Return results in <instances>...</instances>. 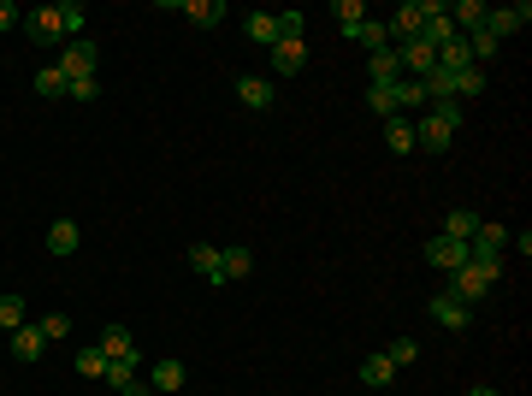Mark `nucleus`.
Listing matches in <instances>:
<instances>
[{"instance_id":"obj_29","label":"nucleus","mask_w":532,"mask_h":396,"mask_svg":"<svg viewBox=\"0 0 532 396\" xmlns=\"http://www.w3.org/2000/svg\"><path fill=\"white\" fill-rule=\"evenodd\" d=\"M59 30H66L71 36V42H78V36H83V0H59Z\"/></svg>"},{"instance_id":"obj_2","label":"nucleus","mask_w":532,"mask_h":396,"mask_svg":"<svg viewBox=\"0 0 532 396\" xmlns=\"http://www.w3.org/2000/svg\"><path fill=\"white\" fill-rule=\"evenodd\" d=\"M59 71H66V83H78V78H95V42H89V36H78V42H66V47H59Z\"/></svg>"},{"instance_id":"obj_42","label":"nucleus","mask_w":532,"mask_h":396,"mask_svg":"<svg viewBox=\"0 0 532 396\" xmlns=\"http://www.w3.org/2000/svg\"><path fill=\"white\" fill-rule=\"evenodd\" d=\"M119 396H160V391H148V385H143V379H136V385H124Z\"/></svg>"},{"instance_id":"obj_26","label":"nucleus","mask_w":532,"mask_h":396,"mask_svg":"<svg viewBox=\"0 0 532 396\" xmlns=\"http://www.w3.org/2000/svg\"><path fill=\"white\" fill-rule=\"evenodd\" d=\"M66 89H71V83H66V71H59V66H42V71H36V95H42V101H59Z\"/></svg>"},{"instance_id":"obj_19","label":"nucleus","mask_w":532,"mask_h":396,"mask_svg":"<svg viewBox=\"0 0 532 396\" xmlns=\"http://www.w3.org/2000/svg\"><path fill=\"white\" fill-rule=\"evenodd\" d=\"M390 379H397V367H390V355H385V349H378V355H367V361H361V385L390 391Z\"/></svg>"},{"instance_id":"obj_28","label":"nucleus","mask_w":532,"mask_h":396,"mask_svg":"<svg viewBox=\"0 0 532 396\" xmlns=\"http://www.w3.org/2000/svg\"><path fill=\"white\" fill-rule=\"evenodd\" d=\"M24 319H30L24 314V296H0V331H6V338L24 326Z\"/></svg>"},{"instance_id":"obj_21","label":"nucleus","mask_w":532,"mask_h":396,"mask_svg":"<svg viewBox=\"0 0 532 396\" xmlns=\"http://www.w3.org/2000/svg\"><path fill=\"white\" fill-rule=\"evenodd\" d=\"M243 36H249V42H261V47H272L278 42V18H272V12H249V18H243Z\"/></svg>"},{"instance_id":"obj_32","label":"nucleus","mask_w":532,"mask_h":396,"mask_svg":"<svg viewBox=\"0 0 532 396\" xmlns=\"http://www.w3.org/2000/svg\"><path fill=\"white\" fill-rule=\"evenodd\" d=\"M36 331H42V343L71 338V314H42V319H36Z\"/></svg>"},{"instance_id":"obj_12","label":"nucleus","mask_w":532,"mask_h":396,"mask_svg":"<svg viewBox=\"0 0 532 396\" xmlns=\"http://www.w3.org/2000/svg\"><path fill=\"white\" fill-rule=\"evenodd\" d=\"M485 0H455L450 6V24H455V36H473V30H485Z\"/></svg>"},{"instance_id":"obj_5","label":"nucleus","mask_w":532,"mask_h":396,"mask_svg":"<svg viewBox=\"0 0 532 396\" xmlns=\"http://www.w3.org/2000/svg\"><path fill=\"white\" fill-rule=\"evenodd\" d=\"M426 261H432L438 272H462V266H467V243H455V237H426Z\"/></svg>"},{"instance_id":"obj_6","label":"nucleus","mask_w":532,"mask_h":396,"mask_svg":"<svg viewBox=\"0 0 532 396\" xmlns=\"http://www.w3.org/2000/svg\"><path fill=\"white\" fill-rule=\"evenodd\" d=\"M527 18H532L527 0H521V6H491V12H485V36H497V42H503V36H515Z\"/></svg>"},{"instance_id":"obj_16","label":"nucleus","mask_w":532,"mask_h":396,"mask_svg":"<svg viewBox=\"0 0 532 396\" xmlns=\"http://www.w3.org/2000/svg\"><path fill=\"white\" fill-rule=\"evenodd\" d=\"M78 243H83L78 219H54L48 225V255H78Z\"/></svg>"},{"instance_id":"obj_1","label":"nucleus","mask_w":532,"mask_h":396,"mask_svg":"<svg viewBox=\"0 0 532 396\" xmlns=\"http://www.w3.org/2000/svg\"><path fill=\"white\" fill-rule=\"evenodd\" d=\"M397 59H402V78H414V83H426L438 71V47L420 42V36H414V42H397Z\"/></svg>"},{"instance_id":"obj_7","label":"nucleus","mask_w":532,"mask_h":396,"mask_svg":"<svg viewBox=\"0 0 532 396\" xmlns=\"http://www.w3.org/2000/svg\"><path fill=\"white\" fill-rule=\"evenodd\" d=\"M308 71V42H272V78H296Z\"/></svg>"},{"instance_id":"obj_4","label":"nucleus","mask_w":532,"mask_h":396,"mask_svg":"<svg viewBox=\"0 0 532 396\" xmlns=\"http://www.w3.org/2000/svg\"><path fill=\"white\" fill-rule=\"evenodd\" d=\"M450 142H455V130L443 125V119H432V113L414 119V148H426V154H443Z\"/></svg>"},{"instance_id":"obj_24","label":"nucleus","mask_w":532,"mask_h":396,"mask_svg":"<svg viewBox=\"0 0 532 396\" xmlns=\"http://www.w3.org/2000/svg\"><path fill=\"white\" fill-rule=\"evenodd\" d=\"M367 107L378 119H397V83H367Z\"/></svg>"},{"instance_id":"obj_34","label":"nucleus","mask_w":532,"mask_h":396,"mask_svg":"<svg viewBox=\"0 0 532 396\" xmlns=\"http://www.w3.org/2000/svg\"><path fill=\"white\" fill-rule=\"evenodd\" d=\"M272 18H278V42H302V30H308L302 12H272Z\"/></svg>"},{"instance_id":"obj_33","label":"nucleus","mask_w":532,"mask_h":396,"mask_svg":"<svg viewBox=\"0 0 532 396\" xmlns=\"http://www.w3.org/2000/svg\"><path fill=\"white\" fill-rule=\"evenodd\" d=\"M390 367H397V373H402V367H414V361H420V343H414V338H397V343H390Z\"/></svg>"},{"instance_id":"obj_17","label":"nucleus","mask_w":532,"mask_h":396,"mask_svg":"<svg viewBox=\"0 0 532 396\" xmlns=\"http://www.w3.org/2000/svg\"><path fill=\"white\" fill-rule=\"evenodd\" d=\"M189 266H196V278L225 284V272H219V249H213V243H189Z\"/></svg>"},{"instance_id":"obj_39","label":"nucleus","mask_w":532,"mask_h":396,"mask_svg":"<svg viewBox=\"0 0 532 396\" xmlns=\"http://www.w3.org/2000/svg\"><path fill=\"white\" fill-rule=\"evenodd\" d=\"M78 373L83 379H101V373H107V355H101V349H78Z\"/></svg>"},{"instance_id":"obj_18","label":"nucleus","mask_w":532,"mask_h":396,"mask_svg":"<svg viewBox=\"0 0 532 396\" xmlns=\"http://www.w3.org/2000/svg\"><path fill=\"white\" fill-rule=\"evenodd\" d=\"M42 331H36V319H24L18 331H12V355H18V361H42Z\"/></svg>"},{"instance_id":"obj_31","label":"nucleus","mask_w":532,"mask_h":396,"mask_svg":"<svg viewBox=\"0 0 532 396\" xmlns=\"http://www.w3.org/2000/svg\"><path fill=\"white\" fill-rule=\"evenodd\" d=\"M136 367H143V361H107V373H101V385H112V391L136 385Z\"/></svg>"},{"instance_id":"obj_30","label":"nucleus","mask_w":532,"mask_h":396,"mask_svg":"<svg viewBox=\"0 0 532 396\" xmlns=\"http://www.w3.org/2000/svg\"><path fill=\"white\" fill-rule=\"evenodd\" d=\"M467 66H473V59H467V42H462V36H455L450 47H438V71H467Z\"/></svg>"},{"instance_id":"obj_10","label":"nucleus","mask_w":532,"mask_h":396,"mask_svg":"<svg viewBox=\"0 0 532 396\" xmlns=\"http://www.w3.org/2000/svg\"><path fill=\"white\" fill-rule=\"evenodd\" d=\"M184 361H172V355H166V361H154V367H148V391H160V396H177V391H184Z\"/></svg>"},{"instance_id":"obj_40","label":"nucleus","mask_w":532,"mask_h":396,"mask_svg":"<svg viewBox=\"0 0 532 396\" xmlns=\"http://www.w3.org/2000/svg\"><path fill=\"white\" fill-rule=\"evenodd\" d=\"M66 95H71V101H95V95H101V83H95V78H78Z\"/></svg>"},{"instance_id":"obj_27","label":"nucleus","mask_w":532,"mask_h":396,"mask_svg":"<svg viewBox=\"0 0 532 396\" xmlns=\"http://www.w3.org/2000/svg\"><path fill=\"white\" fill-rule=\"evenodd\" d=\"M420 107H426V83L402 78V83H397V119H402V113H420Z\"/></svg>"},{"instance_id":"obj_41","label":"nucleus","mask_w":532,"mask_h":396,"mask_svg":"<svg viewBox=\"0 0 532 396\" xmlns=\"http://www.w3.org/2000/svg\"><path fill=\"white\" fill-rule=\"evenodd\" d=\"M18 18H24V12L12 6V0H0V30H12V24H18Z\"/></svg>"},{"instance_id":"obj_20","label":"nucleus","mask_w":532,"mask_h":396,"mask_svg":"<svg viewBox=\"0 0 532 396\" xmlns=\"http://www.w3.org/2000/svg\"><path fill=\"white\" fill-rule=\"evenodd\" d=\"M367 71H373V83H402V59H397V47H378V54L367 59Z\"/></svg>"},{"instance_id":"obj_38","label":"nucleus","mask_w":532,"mask_h":396,"mask_svg":"<svg viewBox=\"0 0 532 396\" xmlns=\"http://www.w3.org/2000/svg\"><path fill=\"white\" fill-rule=\"evenodd\" d=\"M337 24H344V30L355 36V30L367 24V6H361V0H337Z\"/></svg>"},{"instance_id":"obj_15","label":"nucleus","mask_w":532,"mask_h":396,"mask_svg":"<svg viewBox=\"0 0 532 396\" xmlns=\"http://www.w3.org/2000/svg\"><path fill=\"white\" fill-rule=\"evenodd\" d=\"M473 231H479V214H473V207H450V214H443V231H438V237L473 243Z\"/></svg>"},{"instance_id":"obj_35","label":"nucleus","mask_w":532,"mask_h":396,"mask_svg":"<svg viewBox=\"0 0 532 396\" xmlns=\"http://www.w3.org/2000/svg\"><path fill=\"white\" fill-rule=\"evenodd\" d=\"M473 249H509V231H503V225H485V219H479V231H473Z\"/></svg>"},{"instance_id":"obj_8","label":"nucleus","mask_w":532,"mask_h":396,"mask_svg":"<svg viewBox=\"0 0 532 396\" xmlns=\"http://www.w3.org/2000/svg\"><path fill=\"white\" fill-rule=\"evenodd\" d=\"M24 30H30L36 36V42H66V30H59V12L54 6H36V12H24Z\"/></svg>"},{"instance_id":"obj_22","label":"nucleus","mask_w":532,"mask_h":396,"mask_svg":"<svg viewBox=\"0 0 532 396\" xmlns=\"http://www.w3.org/2000/svg\"><path fill=\"white\" fill-rule=\"evenodd\" d=\"M385 148L390 154H414V119H385Z\"/></svg>"},{"instance_id":"obj_43","label":"nucleus","mask_w":532,"mask_h":396,"mask_svg":"<svg viewBox=\"0 0 532 396\" xmlns=\"http://www.w3.org/2000/svg\"><path fill=\"white\" fill-rule=\"evenodd\" d=\"M467 396H503V391H497V385H473Z\"/></svg>"},{"instance_id":"obj_25","label":"nucleus","mask_w":532,"mask_h":396,"mask_svg":"<svg viewBox=\"0 0 532 396\" xmlns=\"http://www.w3.org/2000/svg\"><path fill=\"white\" fill-rule=\"evenodd\" d=\"M479 95H485V71L479 66H467V71H455V101H479Z\"/></svg>"},{"instance_id":"obj_11","label":"nucleus","mask_w":532,"mask_h":396,"mask_svg":"<svg viewBox=\"0 0 532 396\" xmlns=\"http://www.w3.org/2000/svg\"><path fill=\"white\" fill-rule=\"evenodd\" d=\"M485 290H491V278H485L479 266H462V272H450V296H455V302H479Z\"/></svg>"},{"instance_id":"obj_14","label":"nucleus","mask_w":532,"mask_h":396,"mask_svg":"<svg viewBox=\"0 0 532 396\" xmlns=\"http://www.w3.org/2000/svg\"><path fill=\"white\" fill-rule=\"evenodd\" d=\"M272 78H237V101L243 107H255V113H266V107H272Z\"/></svg>"},{"instance_id":"obj_36","label":"nucleus","mask_w":532,"mask_h":396,"mask_svg":"<svg viewBox=\"0 0 532 396\" xmlns=\"http://www.w3.org/2000/svg\"><path fill=\"white\" fill-rule=\"evenodd\" d=\"M462 42H467V59H491V54H497V36H485V30H473V36H462Z\"/></svg>"},{"instance_id":"obj_9","label":"nucleus","mask_w":532,"mask_h":396,"mask_svg":"<svg viewBox=\"0 0 532 396\" xmlns=\"http://www.w3.org/2000/svg\"><path fill=\"white\" fill-rule=\"evenodd\" d=\"M101 355H107V361H143V349H136V338L124 326H107V331H101Z\"/></svg>"},{"instance_id":"obj_37","label":"nucleus","mask_w":532,"mask_h":396,"mask_svg":"<svg viewBox=\"0 0 532 396\" xmlns=\"http://www.w3.org/2000/svg\"><path fill=\"white\" fill-rule=\"evenodd\" d=\"M355 42H361V47H373V54H378V47H390V30H385V24H373V18H367L361 30H355Z\"/></svg>"},{"instance_id":"obj_13","label":"nucleus","mask_w":532,"mask_h":396,"mask_svg":"<svg viewBox=\"0 0 532 396\" xmlns=\"http://www.w3.org/2000/svg\"><path fill=\"white\" fill-rule=\"evenodd\" d=\"M184 18L196 24V30H213V24L231 18V6H225V0H184Z\"/></svg>"},{"instance_id":"obj_23","label":"nucleus","mask_w":532,"mask_h":396,"mask_svg":"<svg viewBox=\"0 0 532 396\" xmlns=\"http://www.w3.org/2000/svg\"><path fill=\"white\" fill-rule=\"evenodd\" d=\"M219 272H225V284L249 278V272H255V255L249 249H219Z\"/></svg>"},{"instance_id":"obj_3","label":"nucleus","mask_w":532,"mask_h":396,"mask_svg":"<svg viewBox=\"0 0 532 396\" xmlns=\"http://www.w3.org/2000/svg\"><path fill=\"white\" fill-rule=\"evenodd\" d=\"M426 307H432V319H438L443 331H467V326H473V307H467V302H455L450 290H438Z\"/></svg>"}]
</instances>
